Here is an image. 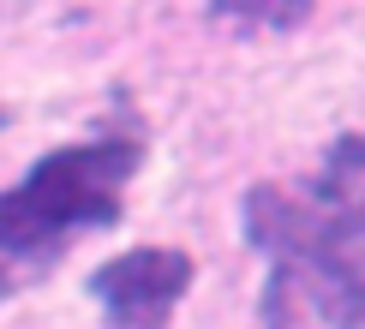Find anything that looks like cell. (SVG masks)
I'll list each match as a JSON object with an SVG mask.
<instances>
[{
    "mask_svg": "<svg viewBox=\"0 0 365 329\" xmlns=\"http://www.w3.org/2000/svg\"><path fill=\"white\" fill-rule=\"evenodd\" d=\"M240 234L269 258L299 318L365 329V132H341L306 186H257L240 198Z\"/></svg>",
    "mask_w": 365,
    "mask_h": 329,
    "instance_id": "1",
    "label": "cell"
},
{
    "mask_svg": "<svg viewBox=\"0 0 365 329\" xmlns=\"http://www.w3.org/2000/svg\"><path fill=\"white\" fill-rule=\"evenodd\" d=\"M138 168L144 144L132 132H96L30 162L19 186L0 192V299L48 281L84 234L114 228Z\"/></svg>",
    "mask_w": 365,
    "mask_h": 329,
    "instance_id": "2",
    "label": "cell"
},
{
    "mask_svg": "<svg viewBox=\"0 0 365 329\" xmlns=\"http://www.w3.org/2000/svg\"><path fill=\"white\" fill-rule=\"evenodd\" d=\"M192 258L174 246H132L84 281L108 329H168L174 306L192 293Z\"/></svg>",
    "mask_w": 365,
    "mask_h": 329,
    "instance_id": "3",
    "label": "cell"
},
{
    "mask_svg": "<svg viewBox=\"0 0 365 329\" xmlns=\"http://www.w3.org/2000/svg\"><path fill=\"white\" fill-rule=\"evenodd\" d=\"M210 19H252L269 30H294L312 19V6H246V0H227V6H210Z\"/></svg>",
    "mask_w": 365,
    "mask_h": 329,
    "instance_id": "4",
    "label": "cell"
},
{
    "mask_svg": "<svg viewBox=\"0 0 365 329\" xmlns=\"http://www.w3.org/2000/svg\"><path fill=\"white\" fill-rule=\"evenodd\" d=\"M6 120H12V114H6V108H0V126H6Z\"/></svg>",
    "mask_w": 365,
    "mask_h": 329,
    "instance_id": "5",
    "label": "cell"
}]
</instances>
